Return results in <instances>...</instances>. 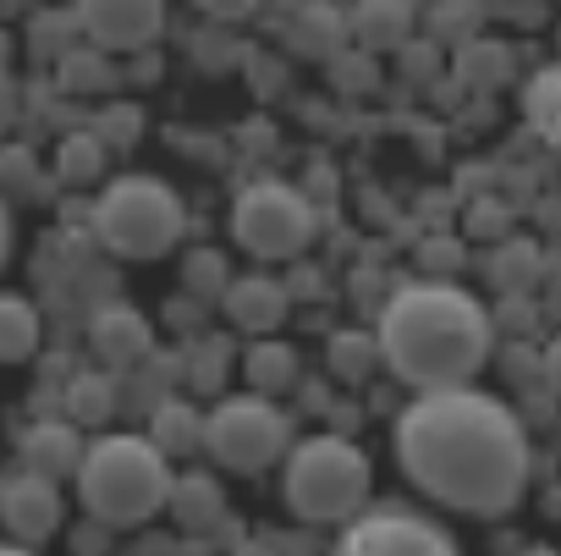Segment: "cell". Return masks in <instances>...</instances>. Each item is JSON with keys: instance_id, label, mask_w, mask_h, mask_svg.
<instances>
[{"instance_id": "6da1fadb", "label": "cell", "mask_w": 561, "mask_h": 556, "mask_svg": "<svg viewBox=\"0 0 561 556\" xmlns=\"http://www.w3.org/2000/svg\"><path fill=\"white\" fill-rule=\"evenodd\" d=\"M402 474L457 512H506L528 485V435L517 413L473 386L419 392L397 413Z\"/></svg>"}, {"instance_id": "7a4b0ae2", "label": "cell", "mask_w": 561, "mask_h": 556, "mask_svg": "<svg viewBox=\"0 0 561 556\" xmlns=\"http://www.w3.org/2000/svg\"><path fill=\"white\" fill-rule=\"evenodd\" d=\"M380 359L413 392L468 386L490 359V315L473 293L451 282H419L391 293L380 315Z\"/></svg>"}, {"instance_id": "3957f363", "label": "cell", "mask_w": 561, "mask_h": 556, "mask_svg": "<svg viewBox=\"0 0 561 556\" xmlns=\"http://www.w3.org/2000/svg\"><path fill=\"white\" fill-rule=\"evenodd\" d=\"M171 457L149 435H100L83 452L78 496L100 523H144L171 501Z\"/></svg>"}, {"instance_id": "277c9868", "label": "cell", "mask_w": 561, "mask_h": 556, "mask_svg": "<svg viewBox=\"0 0 561 556\" xmlns=\"http://www.w3.org/2000/svg\"><path fill=\"white\" fill-rule=\"evenodd\" d=\"M369 457L342 435H309L287 452L280 496L304 523H342L369 501Z\"/></svg>"}, {"instance_id": "5b68a950", "label": "cell", "mask_w": 561, "mask_h": 556, "mask_svg": "<svg viewBox=\"0 0 561 556\" xmlns=\"http://www.w3.org/2000/svg\"><path fill=\"white\" fill-rule=\"evenodd\" d=\"M187 209L160 177H116L94 204V237L122 259H160L182 242Z\"/></svg>"}, {"instance_id": "8992f818", "label": "cell", "mask_w": 561, "mask_h": 556, "mask_svg": "<svg viewBox=\"0 0 561 556\" xmlns=\"http://www.w3.org/2000/svg\"><path fill=\"white\" fill-rule=\"evenodd\" d=\"M231 237L253 259H293L314 242V204L293 182H253L231 204Z\"/></svg>"}, {"instance_id": "52a82bcc", "label": "cell", "mask_w": 561, "mask_h": 556, "mask_svg": "<svg viewBox=\"0 0 561 556\" xmlns=\"http://www.w3.org/2000/svg\"><path fill=\"white\" fill-rule=\"evenodd\" d=\"M204 446L220 468L237 474H259L270 468L280 452H293V424L275 402L264 397H226L209 419H204Z\"/></svg>"}, {"instance_id": "ba28073f", "label": "cell", "mask_w": 561, "mask_h": 556, "mask_svg": "<svg viewBox=\"0 0 561 556\" xmlns=\"http://www.w3.org/2000/svg\"><path fill=\"white\" fill-rule=\"evenodd\" d=\"M342 556H457L451 534L413 512H369L347 523Z\"/></svg>"}, {"instance_id": "9c48e42d", "label": "cell", "mask_w": 561, "mask_h": 556, "mask_svg": "<svg viewBox=\"0 0 561 556\" xmlns=\"http://www.w3.org/2000/svg\"><path fill=\"white\" fill-rule=\"evenodd\" d=\"M78 29L94 50H144L165 29V0H78Z\"/></svg>"}, {"instance_id": "30bf717a", "label": "cell", "mask_w": 561, "mask_h": 556, "mask_svg": "<svg viewBox=\"0 0 561 556\" xmlns=\"http://www.w3.org/2000/svg\"><path fill=\"white\" fill-rule=\"evenodd\" d=\"M0 523H7L18 540L39 545L56 534L61 523V490L39 474H12V479H0Z\"/></svg>"}, {"instance_id": "8fae6325", "label": "cell", "mask_w": 561, "mask_h": 556, "mask_svg": "<svg viewBox=\"0 0 561 556\" xmlns=\"http://www.w3.org/2000/svg\"><path fill=\"white\" fill-rule=\"evenodd\" d=\"M89 348L100 353L105 375H122V370H133V364H144V359L154 353V331H149V320H144L138 309L105 304V309L89 320Z\"/></svg>"}, {"instance_id": "7c38bea8", "label": "cell", "mask_w": 561, "mask_h": 556, "mask_svg": "<svg viewBox=\"0 0 561 556\" xmlns=\"http://www.w3.org/2000/svg\"><path fill=\"white\" fill-rule=\"evenodd\" d=\"M83 452H89V441L78 435V424L72 419H45V424H34L28 435H23V474H39V479H78V468H83Z\"/></svg>"}, {"instance_id": "4fadbf2b", "label": "cell", "mask_w": 561, "mask_h": 556, "mask_svg": "<svg viewBox=\"0 0 561 556\" xmlns=\"http://www.w3.org/2000/svg\"><path fill=\"white\" fill-rule=\"evenodd\" d=\"M220 309L237 331H253V337H270L280 320H287V287L270 282V275H237L220 293Z\"/></svg>"}, {"instance_id": "5bb4252c", "label": "cell", "mask_w": 561, "mask_h": 556, "mask_svg": "<svg viewBox=\"0 0 561 556\" xmlns=\"http://www.w3.org/2000/svg\"><path fill=\"white\" fill-rule=\"evenodd\" d=\"M149 441H154L165 457H182V452L204 446V413H198L193 402L171 397V402L154 408V419H149Z\"/></svg>"}, {"instance_id": "9a60e30c", "label": "cell", "mask_w": 561, "mask_h": 556, "mask_svg": "<svg viewBox=\"0 0 561 556\" xmlns=\"http://www.w3.org/2000/svg\"><path fill=\"white\" fill-rule=\"evenodd\" d=\"M523 116H528V127L545 138V149L561 155V61L545 67V72L523 89Z\"/></svg>"}, {"instance_id": "2e32d148", "label": "cell", "mask_w": 561, "mask_h": 556, "mask_svg": "<svg viewBox=\"0 0 561 556\" xmlns=\"http://www.w3.org/2000/svg\"><path fill=\"white\" fill-rule=\"evenodd\" d=\"M242 375H248V392L270 402V392H287L298 381V353L287 342H259V348H248Z\"/></svg>"}, {"instance_id": "e0dca14e", "label": "cell", "mask_w": 561, "mask_h": 556, "mask_svg": "<svg viewBox=\"0 0 561 556\" xmlns=\"http://www.w3.org/2000/svg\"><path fill=\"white\" fill-rule=\"evenodd\" d=\"M39 348V315L28 298L0 293V364H23Z\"/></svg>"}, {"instance_id": "ac0fdd59", "label": "cell", "mask_w": 561, "mask_h": 556, "mask_svg": "<svg viewBox=\"0 0 561 556\" xmlns=\"http://www.w3.org/2000/svg\"><path fill=\"white\" fill-rule=\"evenodd\" d=\"M187 529H209L215 518H220V507H226V496H220V485L209 479V474H182V479H171V501H165Z\"/></svg>"}, {"instance_id": "d6986e66", "label": "cell", "mask_w": 561, "mask_h": 556, "mask_svg": "<svg viewBox=\"0 0 561 556\" xmlns=\"http://www.w3.org/2000/svg\"><path fill=\"white\" fill-rule=\"evenodd\" d=\"M408 23H413L408 0H358V12H353V29L364 45H397Z\"/></svg>"}, {"instance_id": "ffe728a7", "label": "cell", "mask_w": 561, "mask_h": 556, "mask_svg": "<svg viewBox=\"0 0 561 556\" xmlns=\"http://www.w3.org/2000/svg\"><path fill=\"white\" fill-rule=\"evenodd\" d=\"M100 171H105V149H100V138H89V133L61 138V149H56V182L83 188V182H94Z\"/></svg>"}, {"instance_id": "44dd1931", "label": "cell", "mask_w": 561, "mask_h": 556, "mask_svg": "<svg viewBox=\"0 0 561 556\" xmlns=\"http://www.w3.org/2000/svg\"><path fill=\"white\" fill-rule=\"evenodd\" d=\"M67 408H72V424H105L111 408H116V381L100 370V375H78L72 392H67Z\"/></svg>"}, {"instance_id": "7402d4cb", "label": "cell", "mask_w": 561, "mask_h": 556, "mask_svg": "<svg viewBox=\"0 0 561 556\" xmlns=\"http://www.w3.org/2000/svg\"><path fill=\"white\" fill-rule=\"evenodd\" d=\"M375 359H380V342H375L369 331H336V337H331V370H336L342 381H369Z\"/></svg>"}, {"instance_id": "603a6c76", "label": "cell", "mask_w": 561, "mask_h": 556, "mask_svg": "<svg viewBox=\"0 0 561 556\" xmlns=\"http://www.w3.org/2000/svg\"><path fill=\"white\" fill-rule=\"evenodd\" d=\"M105 50H72L61 56V83L67 89H105Z\"/></svg>"}, {"instance_id": "cb8c5ba5", "label": "cell", "mask_w": 561, "mask_h": 556, "mask_svg": "<svg viewBox=\"0 0 561 556\" xmlns=\"http://www.w3.org/2000/svg\"><path fill=\"white\" fill-rule=\"evenodd\" d=\"M226 282H231V275H226V264H220V253H193L187 259V287H215V293H226Z\"/></svg>"}, {"instance_id": "d4e9b609", "label": "cell", "mask_w": 561, "mask_h": 556, "mask_svg": "<svg viewBox=\"0 0 561 556\" xmlns=\"http://www.w3.org/2000/svg\"><path fill=\"white\" fill-rule=\"evenodd\" d=\"M0 182H7V188H28L34 182V155L28 149H0Z\"/></svg>"}, {"instance_id": "484cf974", "label": "cell", "mask_w": 561, "mask_h": 556, "mask_svg": "<svg viewBox=\"0 0 561 556\" xmlns=\"http://www.w3.org/2000/svg\"><path fill=\"white\" fill-rule=\"evenodd\" d=\"M198 12L215 18V23H242L259 12V0H198Z\"/></svg>"}, {"instance_id": "4316f807", "label": "cell", "mask_w": 561, "mask_h": 556, "mask_svg": "<svg viewBox=\"0 0 561 556\" xmlns=\"http://www.w3.org/2000/svg\"><path fill=\"white\" fill-rule=\"evenodd\" d=\"M12 116H18V78L0 72V127H7Z\"/></svg>"}, {"instance_id": "83f0119b", "label": "cell", "mask_w": 561, "mask_h": 556, "mask_svg": "<svg viewBox=\"0 0 561 556\" xmlns=\"http://www.w3.org/2000/svg\"><path fill=\"white\" fill-rule=\"evenodd\" d=\"M545 386H550V392L561 397V337H556V342L545 348Z\"/></svg>"}, {"instance_id": "f1b7e54d", "label": "cell", "mask_w": 561, "mask_h": 556, "mask_svg": "<svg viewBox=\"0 0 561 556\" xmlns=\"http://www.w3.org/2000/svg\"><path fill=\"white\" fill-rule=\"evenodd\" d=\"M7 253H12V204L0 198V264H7Z\"/></svg>"}, {"instance_id": "f546056e", "label": "cell", "mask_w": 561, "mask_h": 556, "mask_svg": "<svg viewBox=\"0 0 561 556\" xmlns=\"http://www.w3.org/2000/svg\"><path fill=\"white\" fill-rule=\"evenodd\" d=\"M7 56H12V45H7V34H0V72H12V67H7Z\"/></svg>"}, {"instance_id": "4dcf8cb0", "label": "cell", "mask_w": 561, "mask_h": 556, "mask_svg": "<svg viewBox=\"0 0 561 556\" xmlns=\"http://www.w3.org/2000/svg\"><path fill=\"white\" fill-rule=\"evenodd\" d=\"M523 556H561V551H550V545H528Z\"/></svg>"}, {"instance_id": "1f68e13d", "label": "cell", "mask_w": 561, "mask_h": 556, "mask_svg": "<svg viewBox=\"0 0 561 556\" xmlns=\"http://www.w3.org/2000/svg\"><path fill=\"white\" fill-rule=\"evenodd\" d=\"M0 556H34V551H23V545H0Z\"/></svg>"}]
</instances>
